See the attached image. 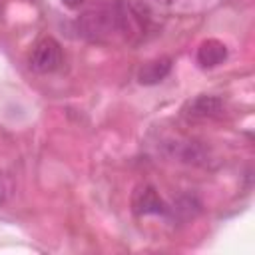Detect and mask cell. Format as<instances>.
Wrapping results in <instances>:
<instances>
[{"mask_svg": "<svg viewBox=\"0 0 255 255\" xmlns=\"http://www.w3.org/2000/svg\"><path fill=\"white\" fill-rule=\"evenodd\" d=\"M80 34L90 42H128L135 44L147 30L143 12L128 0H112L108 4L86 10L78 18Z\"/></svg>", "mask_w": 255, "mask_h": 255, "instance_id": "cell-1", "label": "cell"}, {"mask_svg": "<svg viewBox=\"0 0 255 255\" xmlns=\"http://www.w3.org/2000/svg\"><path fill=\"white\" fill-rule=\"evenodd\" d=\"M62 46L52 36L38 40L30 52L28 64L36 74H52L62 66Z\"/></svg>", "mask_w": 255, "mask_h": 255, "instance_id": "cell-2", "label": "cell"}, {"mask_svg": "<svg viewBox=\"0 0 255 255\" xmlns=\"http://www.w3.org/2000/svg\"><path fill=\"white\" fill-rule=\"evenodd\" d=\"M131 209L135 215L139 217H147V215H167L169 213V205L161 199V195L155 191V187L143 183L139 187H135L133 195H131Z\"/></svg>", "mask_w": 255, "mask_h": 255, "instance_id": "cell-3", "label": "cell"}, {"mask_svg": "<svg viewBox=\"0 0 255 255\" xmlns=\"http://www.w3.org/2000/svg\"><path fill=\"white\" fill-rule=\"evenodd\" d=\"M181 112L187 120H213L223 114V102L217 96L199 94V96L187 100Z\"/></svg>", "mask_w": 255, "mask_h": 255, "instance_id": "cell-4", "label": "cell"}, {"mask_svg": "<svg viewBox=\"0 0 255 255\" xmlns=\"http://www.w3.org/2000/svg\"><path fill=\"white\" fill-rule=\"evenodd\" d=\"M195 60L201 68L205 70H211V68H217L219 64H223L227 60V46L221 42V40H215V38H209V40H203L197 48V54H195Z\"/></svg>", "mask_w": 255, "mask_h": 255, "instance_id": "cell-5", "label": "cell"}, {"mask_svg": "<svg viewBox=\"0 0 255 255\" xmlns=\"http://www.w3.org/2000/svg\"><path fill=\"white\" fill-rule=\"evenodd\" d=\"M171 66H173L171 58H167V56L149 60L137 70V82L141 86H155L167 78V74L171 72Z\"/></svg>", "mask_w": 255, "mask_h": 255, "instance_id": "cell-6", "label": "cell"}, {"mask_svg": "<svg viewBox=\"0 0 255 255\" xmlns=\"http://www.w3.org/2000/svg\"><path fill=\"white\" fill-rule=\"evenodd\" d=\"M84 2H86V0H62V4H64L66 8H70V10H76V8H80Z\"/></svg>", "mask_w": 255, "mask_h": 255, "instance_id": "cell-7", "label": "cell"}, {"mask_svg": "<svg viewBox=\"0 0 255 255\" xmlns=\"http://www.w3.org/2000/svg\"><path fill=\"white\" fill-rule=\"evenodd\" d=\"M4 199H6V183H4V177L0 173V205L4 203Z\"/></svg>", "mask_w": 255, "mask_h": 255, "instance_id": "cell-8", "label": "cell"}, {"mask_svg": "<svg viewBox=\"0 0 255 255\" xmlns=\"http://www.w3.org/2000/svg\"><path fill=\"white\" fill-rule=\"evenodd\" d=\"M149 2H153V4H161V6H167V4H171L173 0H149Z\"/></svg>", "mask_w": 255, "mask_h": 255, "instance_id": "cell-9", "label": "cell"}]
</instances>
